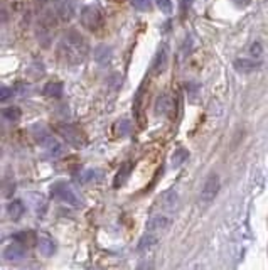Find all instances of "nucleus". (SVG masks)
Instances as JSON below:
<instances>
[{
    "label": "nucleus",
    "instance_id": "1",
    "mask_svg": "<svg viewBox=\"0 0 268 270\" xmlns=\"http://www.w3.org/2000/svg\"><path fill=\"white\" fill-rule=\"evenodd\" d=\"M59 58L68 64H79L88 56V43L86 39L76 30H70L63 36L57 48Z\"/></svg>",
    "mask_w": 268,
    "mask_h": 270
},
{
    "label": "nucleus",
    "instance_id": "2",
    "mask_svg": "<svg viewBox=\"0 0 268 270\" xmlns=\"http://www.w3.org/2000/svg\"><path fill=\"white\" fill-rule=\"evenodd\" d=\"M79 19H81L83 27L91 30V32H98V30H101L103 25H105V15H103L101 9H98L97 5L83 7Z\"/></svg>",
    "mask_w": 268,
    "mask_h": 270
},
{
    "label": "nucleus",
    "instance_id": "3",
    "mask_svg": "<svg viewBox=\"0 0 268 270\" xmlns=\"http://www.w3.org/2000/svg\"><path fill=\"white\" fill-rule=\"evenodd\" d=\"M51 195L54 196L56 199H59L61 203H66L70 204V206H79V204H81V199L76 195L73 186L68 184V182H56V184H52Z\"/></svg>",
    "mask_w": 268,
    "mask_h": 270
},
{
    "label": "nucleus",
    "instance_id": "4",
    "mask_svg": "<svg viewBox=\"0 0 268 270\" xmlns=\"http://www.w3.org/2000/svg\"><path fill=\"white\" fill-rule=\"evenodd\" d=\"M56 132L66 140L68 144H71L73 147H83L85 146V135L81 134L78 127L71 123H57Z\"/></svg>",
    "mask_w": 268,
    "mask_h": 270
},
{
    "label": "nucleus",
    "instance_id": "5",
    "mask_svg": "<svg viewBox=\"0 0 268 270\" xmlns=\"http://www.w3.org/2000/svg\"><path fill=\"white\" fill-rule=\"evenodd\" d=\"M221 188V181L218 177V174H211V176L206 179L204 186L201 189V201L202 203H211V201L216 197V195L219 193Z\"/></svg>",
    "mask_w": 268,
    "mask_h": 270
},
{
    "label": "nucleus",
    "instance_id": "6",
    "mask_svg": "<svg viewBox=\"0 0 268 270\" xmlns=\"http://www.w3.org/2000/svg\"><path fill=\"white\" fill-rule=\"evenodd\" d=\"M169 225H171L169 216H166V215L152 216L147 223V233H154V235L162 233V231H166L167 228H169Z\"/></svg>",
    "mask_w": 268,
    "mask_h": 270
},
{
    "label": "nucleus",
    "instance_id": "7",
    "mask_svg": "<svg viewBox=\"0 0 268 270\" xmlns=\"http://www.w3.org/2000/svg\"><path fill=\"white\" fill-rule=\"evenodd\" d=\"M177 203H179V196H177V193L172 191V189H169V191H164L162 196L159 197V206H160V210H164V211L175 210Z\"/></svg>",
    "mask_w": 268,
    "mask_h": 270
},
{
    "label": "nucleus",
    "instance_id": "8",
    "mask_svg": "<svg viewBox=\"0 0 268 270\" xmlns=\"http://www.w3.org/2000/svg\"><path fill=\"white\" fill-rule=\"evenodd\" d=\"M24 257H25V248L22 245H19V243H15V242L3 250V258L9 260V262H19V260H22Z\"/></svg>",
    "mask_w": 268,
    "mask_h": 270
},
{
    "label": "nucleus",
    "instance_id": "9",
    "mask_svg": "<svg viewBox=\"0 0 268 270\" xmlns=\"http://www.w3.org/2000/svg\"><path fill=\"white\" fill-rule=\"evenodd\" d=\"M167 59H169V54H167V48L164 46V48L159 49V52L155 54L154 63H152V73L154 74L164 73V70L167 68Z\"/></svg>",
    "mask_w": 268,
    "mask_h": 270
},
{
    "label": "nucleus",
    "instance_id": "10",
    "mask_svg": "<svg viewBox=\"0 0 268 270\" xmlns=\"http://www.w3.org/2000/svg\"><path fill=\"white\" fill-rule=\"evenodd\" d=\"M12 240L15 243H19V245H22L24 248H27V246L37 245L39 238L36 237V233H34V231H19V233H15L12 237Z\"/></svg>",
    "mask_w": 268,
    "mask_h": 270
},
{
    "label": "nucleus",
    "instance_id": "11",
    "mask_svg": "<svg viewBox=\"0 0 268 270\" xmlns=\"http://www.w3.org/2000/svg\"><path fill=\"white\" fill-rule=\"evenodd\" d=\"M157 243H159V237H157V235H154V233H145L144 237L140 238L137 250H139L140 253H147V252H150L152 248H155Z\"/></svg>",
    "mask_w": 268,
    "mask_h": 270
},
{
    "label": "nucleus",
    "instance_id": "12",
    "mask_svg": "<svg viewBox=\"0 0 268 270\" xmlns=\"http://www.w3.org/2000/svg\"><path fill=\"white\" fill-rule=\"evenodd\" d=\"M63 91H64V86L61 81H49L44 85L43 95L48 98H61L63 97Z\"/></svg>",
    "mask_w": 268,
    "mask_h": 270
},
{
    "label": "nucleus",
    "instance_id": "13",
    "mask_svg": "<svg viewBox=\"0 0 268 270\" xmlns=\"http://www.w3.org/2000/svg\"><path fill=\"white\" fill-rule=\"evenodd\" d=\"M235 68H236V71H240V73H251V71L258 70L260 63H256L255 59L240 58V59L235 61Z\"/></svg>",
    "mask_w": 268,
    "mask_h": 270
},
{
    "label": "nucleus",
    "instance_id": "14",
    "mask_svg": "<svg viewBox=\"0 0 268 270\" xmlns=\"http://www.w3.org/2000/svg\"><path fill=\"white\" fill-rule=\"evenodd\" d=\"M130 174H132V164H130V162H125L123 166H120V171H118L117 176H115L113 188H120V186H123L130 177Z\"/></svg>",
    "mask_w": 268,
    "mask_h": 270
},
{
    "label": "nucleus",
    "instance_id": "15",
    "mask_svg": "<svg viewBox=\"0 0 268 270\" xmlns=\"http://www.w3.org/2000/svg\"><path fill=\"white\" fill-rule=\"evenodd\" d=\"M169 112H172V100L167 95H162L155 101V113L157 115H169Z\"/></svg>",
    "mask_w": 268,
    "mask_h": 270
},
{
    "label": "nucleus",
    "instance_id": "16",
    "mask_svg": "<svg viewBox=\"0 0 268 270\" xmlns=\"http://www.w3.org/2000/svg\"><path fill=\"white\" fill-rule=\"evenodd\" d=\"M37 248H39V252L43 253L44 257H52L56 252V245L54 242L51 240V238L48 237H41L39 242H37Z\"/></svg>",
    "mask_w": 268,
    "mask_h": 270
},
{
    "label": "nucleus",
    "instance_id": "17",
    "mask_svg": "<svg viewBox=\"0 0 268 270\" xmlns=\"http://www.w3.org/2000/svg\"><path fill=\"white\" fill-rule=\"evenodd\" d=\"M144 88L145 86L142 85L139 91H137L135 98H133V112H135V117L139 120V123L144 127V117H142V103H144Z\"/></svg>",
    "mask_w": 268,
    "mask_h": 270
},
{
    "label": "nucleus",
    "instance_id": "18",
    "mask_svg": "<svg viewBox=\"0 0 268 270\" xmlns=\"http://www.w3.org/2000/svg\"><path fill=\"white\" fill-rule=\"evenodd\" d=\"M7 211H9V215H10V218H12V220H19L22 215H24L25 206H24V203H22L21 199H14V201H10V203H9V206H7Z\"/></svg>",
    "mask_w": 268,
    "mask_h": 270
},
{
    "label": "nucleus",
    "instance_id": "19",
    "mask_svg": "<svg viewBox=\"0 0 268 270\" xmlns=\"http://www.w3.org/2000/svg\"><path fill=\"white\" fill-rule=\"evenodd\" d=\"M112 58V48H108V46H98L97 49H95V59L98 61L99 64H106Z\"/></svg>",
    "mask_w": 268,
    "mask_h": 270
},
{
    "label": "nucleus",
    "instance_id": "20",
    "mask_svg": "<svg viewBox=\"0 0 268 270\" xmlns=\"http://www.w3.org/2000/svg\"><path fill=\"white\" fill-rule=\"evenodd\" d=\"M2 115L7 122H12V123H15V122L21 120L22 112H21V108H17V106H7V108H3Z\"/></svg>",
    "mask_w": 268,
    "mask_h": 270
},
{
    "label": "nucleus",
    "instance_id": "21",
    "mask_svg": "<svg viewBox=\"0 0 268 270\" xmlns=\"http://www.w3.org/2000/svg\"><path fill=\"white\" fill-rule=\"evenodd\" d=\"M130 130V122L128 120H122V122H117L115 123V132H117V135H127Z\"/></svg>",
    "mask_w": 268,
    "mask_h": 270
},
{
    "label": "nucleus",
    "instance_id": "22",
    "mask_svg": "<svg viewBox=\"0 0 268 270\" xmlns=\"http://www.w3.org/2000/svg\"><path fill=\"white\" fill-rule=\"evenodd\" d=\"M187 159V150L184 149H179L174 152V155H172V164L174 166H181L184 161Z\"/></svg>",
    "mask_w": 268,
    "mask_h": 270
},
{
    "label": "nucleus",
    "instance_id": "23",
    "mask_svg": "<svg viewBox=\"0 0 268 270\" xmlns=\"http://www.w3.org/2000/svg\"><path fill=\"white\" fill-rule=\"evenodd\" d=\"M157 2V7L160 9V12L164 14H172V0H155Z\"/></svg>",
    "mask_w": 268,
    "mask_h": 270
},
{
    "label": "nucleus",
    "instance_id": "24",
    "mask_svg": "<svg viewBox=\"0 0 268 270\" xmlns=\"http://www.w3.org/2000/svg\"><path fill=\"white\" fill-rule=\"evenodd\" d=\"M132 5L137 10H150L152 9V0H132Z\"/></svg>",
    "mask_w": 268,
    "mask_h": 270
},
{
    "label": "nucleus",
    "instance_id": "25",
    "mask_svg": "<svg viewBox=\"0 0 268 270\" xmlns=\"http://www.w3.org/2000/svg\"><path fill=\"white\" fill-rule=\"evenodd\" d=\"M14 97V90L9 88V86H2V90H0V100L5 101L9 100V98Z\"/></svg>",
    "mask_w": 268,
    "mask_h": 270
},
{
    "label": "nucleus",
    "instance_id": "26",
    "mask_svg": "<svg viewBox=\"0 0 268 270\" xmlns=\"http://www.w3.org/2000/svg\"><path fill=\"white\" fill-rule=\"evenodd\" d=\"M262 52H263V49H262V44L260 43H253L250 46V54L253 56V58H260Z\"/></svg>",
    "mask_w": 268,
    "mask_h": 270
},
{
    "label": "nucleus",
    "instance_id": "27",
    "mask_svg": "<svg viewBox=\"0 0 268 270\" xmlns=\"http://www.w3.org/2000/svg\"><path fill=\"white\" fill-rule=\"evenodd\" d=\"M193 2H194V0H181V12H182V14H186L187 10L191 9V5H193Z\"/></svg>",
    "mask_w": 268,
    "mask_h": 270
},
{
    "label": "nucleus",
    "instance_id": "28",
    "mask_svg": "<svg viewBox=\"0 0 268 270\" xmlns=\"http://www.w3.org/2000/svg\"><path fill=\"white\" fill-rule=\"evenodd\" d=\"M117 2H122V0H117Z\"/></svg>",
    "mask_w": 268,
    "mask_h": 270
}]
</instances>
